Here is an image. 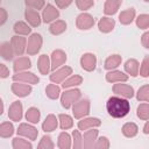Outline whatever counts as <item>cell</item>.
I'll return each instance as SVG.
<instances>
[{"mask_svg": "<svg viewBox=\"0 0 149 149\" xmlns=\"http://www.w3.org/2000/svg\"><path fill=\"white\" fill-rule=\"evenodd\" d=\"M122 3V0H106L104 5V13L106 15H113L118 12Z\"/></svg>", "mask_w": 149, "mask_h": 149, "instance_id": "cell-24", "label": "cell"}, {"mask_svg": "<svg viewBox=\"0 0 149 149\" xmlns=\"http://www.w3.org/2000/svg\"><path fill=\"white\" fill-rule=\"evenodd\" d=\"M28 8L33 9H42L44 7V0H24Z\"/></svg>", "mask_w": 149, "mask_h": 149, "instance_id": "cell-45", "label": "cell"}, {"mask_svg": "<svg viewBox=\"0 0 149 149\" xmlns=\"http://www.w3.org/2000/svg\"><path fill=\"white\" fill-rule=\"evenodd\" d=\"M136 114L141 120H149V104H140L137 106Z\"/></svg>", "mask_w": 149, "mask_h": 149, "instance_id": "cell-39", "label": "cell"}, {"mask_svg": "<svg viewBox=\"0 0 149 149\" xmlns=\"http://www.w3.org/2000/svg\"><path fill=\"white\" fill-rule=\"evenodd\" d=\"M141 43L146 49H149V31H146L141 36Z\"/></svg>", "mask_w": 149, "mask_h": 149, "instance_id": "cell-49", "label": "cell"}, {"mask_svg": "<svg viewBox=\"0 0 149 149\" xmlns=\"http://www.w3.org/2000/svg\"><path fill=\"white\" fill-rule=\"evenodd\" d=\"M14 134V126L13 123L8 122V121H3L1 125H0V136L6 139V137H9Z\"/></svg>", "mask_w": 149, "mask_h": 149, "instance_id": "cell-34", "label": "cell"}, {"mask_svg": "<svg viewBox=\"0 0 149 149\" xmlns=\"http://www.w3.org/2000/svg\"><path fill=\"white\" fill-rule=\"evenodd\" d=\"M143 133L144 134H149V121H147L146 125L143 126Z\"/></svg>", "mask_w": 149, "mask_h": 149, "instance_id": "cell-52", "label": "cell"}, {"mask_svg": "<svg viewBox=\"0 0 149 149\" xmlns=\"http://www.w3.org/2000/svg\"><path fill=\"white\" fill-rule=\"evenodd\" d=\"M135 19V9L134 8H128L126 10H122L119 14V21L121 24H129L133 22Z\"/></svg>", "mask_w": 149, "mask_h": 149, "instance_id": "cell-26", "label": "cell"}, {"mask_svg": "<svg viewBox=\"0 0 149 149\" xmlns=\"http://www.w3.org/2000/svg\"><path fill=\"white\" fill-rule=\"evenodd\" d=\"M98 133H99V130L95 129L94 127L87 129V130L84 133V136H83L84 148L90 149V148H93V147H94V143H95L97 137H98Z\"/></svg>", "mask_w": 149, "mask_h": 149, "instance_id": "cell-14", "label": "cell"}, {"mask_svg": "<svg viewBox=\"0 0 149 149\" xmlns=\"http://www.w3.org/2000/svg\"><path fill=\"white\" fill-rule=\"evenodd\" d=\"M24 19L31 27H38L41 24V16L36 9L27 8L24 12Z\"/></svg>", "mask_w": 149, "mask_h": 149, "instance_id": "cell-17", "label": "cell"}, {"mask_svg": "<svg viewBox=\"0 0 149 149\" xmlns=\"http://www.w3.org/2000/svg\"><path fill=\"white\" fill-rule=\"evenodd\" d=\"M94 148L97 149H108L109 148V141L107 137L101 136L99 139H97L95 143H94Z\"/></svg>", "mask_w": 149, "mask_h": 149, "instance_id": "cell-46", "label": "cell"}, {"mask_svg": "<svg viewBox=\"0 0 149 149\" xmlns=\"http://www.w3.org/2000/svg\"><path fill=\"white\" fill-rule=\"evenodd\" d=\"M143 1H146V2H149V0H143Z\"/></svg>", "mask_w": 149, "mask_h": 149, "instance_id": "cell-53", "label": "cell"}, {"mask_svg": "<svg viewBox=\"0 0 149 149\" xmlns=\"http://www.w3.org/2000/svg\"><path fill=\"white\" fill-rule=\"evenodd\" d=\"M101 125V121L98 118H83L78 121V129L79 130H87L93 127H98Z\"/></svg>", "mask_w": 149, "mask_h": 149, "instance_id": "cell-18", "label": "cell"}, {"mask_svg": "<svg viewBox=\"0 0 149 149\" xmlns=\"http://www.w3.org/2000/svg\"><path fill=\"white\" fill-rule=\"evenodd\" d=\"M0 55L5 61H10L13 58V56L15 55L13 47L10 44V42H2L1 47H0Z\"/></svg>", "mask_w": 149, "mask_h": 149, "instance_id": "cell-27", "label": "cell"}, {"mask_svg": "<svg viewBox=\"0 0 149 149\" xmlns=\"http://www.w3.org/2000/svg\"><path fill=\"white\" fill-rule=\"evenodd\" d=\"M58 16H59V10L50 3L47 5L42 12V19H43V22L45 23L54 22L56 19H58Z\"/></svg>", "mask_w": 149, "mask_h": 149, "instance_id": "cell-12", "label": "cell"}, {"mask_svg": "<svg viewBox=\"0 0 149 149\" xmlns=\"http://www.w3.org/2000/svg\"><path fill=\"white\" fill-rule=\"evenodd\" d=\"M57 147L59 149H70L71 148V137L66 132H62L58 135Z\"/></svg>", "mask_w": 149, "mask_h": 149, "instance_id": "cell-31", "label": "cell"}, {"mask_svg": "<svg viewBox=\"0 0 149 149\" xmlns=\"http://www.w3.org/2000/svg\"><path fill=\"white\" fill-rule=\"evenodd\" d=\"M140 76L147 78L149 77V56H146L140 66Z\"/></svg>", "mask_w": 149, "mask_h": 149, "instance_id": "cell-44", "label": "cell"}, {"mask_svg": "<svg viewBox=\"0 0 149 149\" xmlns=\"http://www.w3.org/2000/svg\"><path fill=\"white\" fill-rule=\"evenodd\" d=\"M65 61H66V54L63 50L61 49L54 50L51 54V69L52 70L58 69L65 63Z\"/></svg>", "mask_w": 149, "mask_h": 149, "instance_id": "cell-15", "label": "cell"}, {"mask_svg": "<svg viewBox=\"0 0 149 149\" xmlns=\"http://www.w3.org/2000/svg\"><path fill=\"white\" fill-rule=\"evenodd\" d=\"M106 109L112 118L120 119L126 116L130 111V104L128 102L127 98L120 95H113L108 98L106 102Z\"/></svg>", "mask_w": 149, "mask_h": 149, "instance_id": "cell-1", "label": "cell"}, {"mask_svg": "<svg viewBox=\"0 0 149 149\" xmlns=\"http://www.w3.org/2000/svg\"><path fill=\"white\" fill-rule=\"evenodd\" d=\"M121 56L120 55H112V56H108L104 63V68L106 70H112V69H115L118 68L120 64H121Z\"/></svg>", "mask_w": 149, "mask_h": 149, "instance_id": "cell-29", "label": "cell"}, {"mask_svg": "<svg viewBox=\"0 0 149 149\" xmlns=\"http://www.w3.org/2000/svg\"><path fill=\"white\" fill-rule=\"evenodd\" d=\"M76 5L80 10H87L94 5V2L93 0H76Z\"/></svg>", "mask_w": 149, "mask_h": 149, "instance_id": "cell-47", "label": "cell"}, {"mask_svg": "<svg viewBox=\"0 0 149 149\" xmlns=\"http://www.w3.org/2000/svg\"><path fill=\"white\" fill-rule=\"evenodd\" d=\"M113 92L120 97L123 98H132L134 97V88L130 85L123 84V81L121 83H115L113 85Z\"/></svg>", "mask_w": 149, "mask_h": 149, "instance_id": "cell-11", "label": "cell"}, {"mask_svg": "<svg viewBox=\"0 0 149 149\" xmlns=\"http://www.w3.org/2000/svg\"><path fill=\"white\" fill-rule=\"evenodd\" d=\"M80 90L78 88H72V90H68L65 91L62 97H61V102H62V106L64 108H70L76 101H78L80 99Z\"/></svg>", "mask_w": 149, "mask_h": 149, "instance_id": "cell-2", "label": "cell"}, {"mask_svg": "<svg viewBox=\"0 0 149 149\" xmlns=\"http://www.w3.org/2000/svg\"><path fill=\"white\" fill-rule=\"evenodd\" d=\"M10 44L16 56H22L27 50V40L22 35H14L10 38Z\"/></svg>", "mask_w": 149, "mask_h": 149, "instance_id": "cell-5", "label": "cell"}, {"mask_svg": "<svg viewBox=\"0 0 149 149\" xmlns=\"http://www.w3.org/2000/svg\"><path fill=\"white\" fill-rule=\"evenodd\" d=\"M139 132V127L134 122H127L122 126V134L126 137H134Z\"/></svg>", "mask_w": 149, "mask_h": 149, "instance_id": "cell-32", "label": "cell"}, {"mask_svg": "<svg viewBox=\"0 0 149 149\" xmlns=\"http://www.w3.org/2000/svg\"><path fill=\"white\" fill-rule=\"evenodd\" d=\"M22 104L20 101H13L8 109V118L12 121H20L22 119Z\"/></svg>", "mask_w": 149, "mask_h": 149, "instance_id": "cell-16", "label": "cell"}, {"mask_svg": "<svg viewBox=\"0 0 149 149\" xmlns=\"http://www.w3.org/2000/svg\"><path fill=\"white\" fill-rule=\"evenodd\" d=\"M58 122H59L58 119H57L54 114H49V115H47L45 120H44L43 123H42V129H43L45 133H48V132H54V130L57 128Z\"/></svg>", "mask_w": 149, "mask_h": 149, "instance_id": "cell-22", "label": "cell"}, {"mask_svg": "<svg viewBox=\"0 0 149 149\" xmlns=\"http://www.w3.org/2000/svg\"><path fill=\"white\" fill-rule=\"evenodd\" d=\"M7 16H8V14H7L6 9L5 8H0V26L5 24V22L7 20Z\"/></svg>", "mask_w": 149, "mask_h": 149, "instance_id": "cell-51", "label": "cell"}, {"mask_svg": "<svg viewBox=\"0 0 149 149\" xmlns=\"http://www.w3.org/2000/svg\"><path fill=\"white\" fill-rule=\"evenodd\" d=\"M49 30H50V33L52 35H59V34H62V33H64L66 30V23L63 20H55L50 24Z\"/></svg>", "mask_w": 149, "mask_h": 149, "instance_id": "cell-28", "label": "cell"}, {"mask_svg": "<svg viewBox=\"0 0 149 149\" xmlns=\"http://www.w3.org/2000/svg\"><path fill=\"white\" fill-rule=\"evenodd\" d=\"M83 83V78L79 76V74H73L71 77H69L68 79H65L62 84V86L64 88H69V87H72V86H78Z\"/></svg>", "mask_w": 149, "mask_h": 149, "instance_id": "cell-35", "label": "cell"}, {"mask_svg": "<svg viewBox=\"0 0 149 149\" xmlns=\"http://www.w3.org/2000/svg\"><path fill=\"white\" fill-rule=\"evenodd\" d=\"M59 93H61V88L57 85H55V83L47 85V87H45V94H47L48 98H50V99H57L59 97Z\"/></svg>", "mask_w": 149, "mask_h": 149, "instance_id": "cell-38", "label": "cell"}, {"mask_svg": "<svg viewBox=\"0 0 149 149\" xmlns=\"http://www.w3.org/2000/svg\"><path fill=\"white\" fill-rule=\"evenodd\" d=\"M136 26L140 29H146L149 27V15L148 14H140L136 19Z\"/></svg>", "mask_w": 149, "mask_h": 149, "instance_id": "cell-43", "label": "cell"}, {"mask_svg": "<svg viewBox=\"0 0 149 149\" xmlns=\"http://www.w3.org/2000/svg\"><path fill=\"white\" fill-rule=\"evenodd\" d=\"M72 1H73V0H55L57 7H58V8H62V9L69 7V6L71 5Z\"/></svg>", "mask_w": 149, "mask_h": 149, "instance_id": "cell-48", "label": "cell"}, {"mask_svg": "<svg viewBox=\"0 0 149 149\" xmlns=\"http://www.w3.org/2000/svg\"><path fill=\"white\" fill-rule=\"evenodd\" d=\"M72 113L76 119H83L90 113V101L87 99H81L72 105Z\"/></svg>", "mask_w": 149, "mask_h": 149, "instance_id": "cell-3", "label": "cell"}, {"mask_svg": "<svg viewBox=\"0 0 149 149\" xmlns=\"http://www.w3.org/2000/svg\"><path fill=\"white\" fill-rule=\"evenodd\" d=\"M13 30L16 35H29L31 28L29 27V24H27L23 21H16L13 26Z\"/></svg>", "mask_w": 149, "mask_h": 149, "instance_id": "cell-30", "label": "cell"}, {"mask_svg": "<svg viewBox=\"0 0 149 149\" xmlns=\"http://www.w3.org/2000/svg\"><path fill=\"white\" fill-rule=\"evenodd\" d=\"M8 76H9V69H7V66L5 64H0V77L6 78Z\"/></svg>", "mask_w": 149, "mask_h": 149, "instance_id": "cell-50", "label": "cell"}, {"mask_svg": "<svg viewBox=\"0 0 149 149\" xmlns=\"http://www.w3.org/2000/svg\"><path fill=\"white\" fill-rule=\"evenodd\" d=\"M136 98L140 101H149V85H143L142 87H140Z\"/></svg>", "mask_w": 149, "mask_h": 149, "instance_id": "cell-41", "label": "cell"}, {"mask_svg": "<svg viewBox=\"0 0 149 149\" xmlns=\"http://www.w3.org/2000/svg\"><path fill=\"white\" fill-rule=\"evenodd\" d=\"M30 66H31V62H30V59L28 57H17L13 63V68H14L15 72L26 71Z\"/></svg>", "mask_w": 149, "mask_h": 149, "instance_id": "cell-23", "label": "cell"}, {"mask_svg": "<svg viewBox=\"0 0 149 149\" xmlns=\"http://www.w3.org/2000/svg\"><path fill=\"white\" fill-rule=\"evenodd\" d=\"M114 27H115L114 19H111V17H107V16L101 17L98 22V28L101 33H109L114 29Z\"/></svg>", "mask_w": 149, "mask_h": 149, "instance_id": "cell-20", "label": "cell"}, {"mask_svg": "<svg viewBox=\"0 0 149 149\" xmlns=\"http://www.w3.org/2000/svg\"><path fill=\"white\" fill-rule=\"evenodd\" d=\"M70 74H72V69L70 66H62L61 69H57L50 74V80L55 84H59L63 83Z\"/></svg>", "mask_w": 149, "mask_h": 149, "instance_id": "cell-8", "label": "cell"}, {"mask_svg": "<svg viewBox=\"0 0 149 149\" xmlns=\"http://www.w3.org/2000/svg\"><path fill=\"white\" fill-rule=\"evenodd\" d=\"M72 137H73V148L74 149H80V148L84 147L83 136L79 133V130H73L72 132Z\"/></svg>", "mask_w": 149, "mask_h": 149, "instance_id": "cell-42", "label": "cell"}, {"mask_svg": "<svg viewBox=\"0 0 149 149\" xmlns=\"http://www.w3.org/2000/svg\"><path fill=\"white\" fill-rule=\"evenodd\" d=\"M40 118H41V113H40L38 108H36V107H30V108H28V111H27V113H26V119H27V121H29V122H31V123H37L38 120H40Z\"/></svg>", "mask_w": 149, "mask_h": 149, "instance_id": "cell-36", "label": "cell"}, {"mask_svg": "<svg viewBox=\"0 0 149 149\" xmlns=\"http://www.w3.org/2000/svg\"><path fill=\"white\" fill-rule=\"evenodd\" d=\"M93 24H94V19L88 13H81L76 19V26H77L78 29L87 30V29L92 28Z\"/></svg>", "mask_w": 149, "mask_h": 149, "instance_id": "cell-7", "label": "cell"}, {"mask_svg": "<svg viewBox=\"0 0 149 149\" xmlns=\"http://www.w3.org/2000/svg\"><path fill=\"white\" fill-rule=\"evenodd\" d=\"M128 74H126L122 71L119 70H112L106 73V80L108 83H121V81H127L128 80Z\"/></svg>", "mask_w": 149, "mask_h": 149, "instance_id": "cell-19", "label": "cell"}, {"mask_svg": "<svg viewBox=\"0 0 149 149\" xmlns=\"http://www.w3.org/2000/svg\"><path fill=\"white\" fill-rule=\"evenodd\" d=\"M10 90H12V92H13L15 95L21 97V98L29 95V94L31 93V91H33L30 84L21 83V81H14V83L12 84V86H10Z\"/></svg>", "mask_w": 149, "mask_h": 149, "instance_id": "cell-9", "label": "cell"}, {"mask_svg": "<svg viewBox=\"0 0 149 149\" xmlns=\"http://www.w3.org/2000/svg\"><path fill=\"white\" fill-rule=\"evenodd\" d=\"M16 132H17L19 135L24 136V137H27V139H29V140H31V141L36 140V139H37V135H38L37 129H36L34 126L29 125V123H21V125L17 127V130H16Z\"/></svg>", "mask_w": 149, "mask_h": 149, "instance_id": "cell-10", "label": "cell"}, {"mask_svg": "<svg viewBox=\"0 0 149 149\" xmlns=\"http://www.w3.org/2000/svg\"><path fill=\"white\" fill-rule=\"evenodd\" d=\"M80 65L85 71H93L97 65V57L94 54L86 52L80 58Z\"/></svg>", "mask_w": 149, "mask_h": 149, "instance_id": "cell-13", "label": "cell"}, {"mask_svg": "<svg viewBox=\"0 0 149 149\" xmlns=\"http://www.w3.org/2000/svg\"><path fill=\"white\" fill-rule=\"evenodd\" d=\"M42 43H43V40H42V36L37 33H34L29 36L28 38V42H27V52L28 55L33 56V55H36L41 47H42Z\"/></svg>", "mask_w": 149, "mask_h": 149, "instance_id": "cell-4", "label": "cell"}, {"mask_svg": "<svg viewBox=\"0 0 149 149\" xmlns=\"http://www.w3.org/2000/svg\"><path fill=\"white\" fill-rule=\"evenodd\" d=\"M54 147H55V144H54V142L49 135H44L37 146L38 149H52Z\"/></svg>", "mask_w": 149, "mask_h": 149, "instance_id": "cell-40", "label": "cell"}, {"mask_svg": "<svg viewBox=\"0 0 149 149\" xmlns=\"http://www.w3.org/2000/svg\"><path fill=\"white\" fill-rule=\"evenodd\" d=\"M58 121H59V126L62 129H70L73 126V120L70 115L68 114H59L58 115Z\"/></svg>", "mask_w": 149, "mask_h": 149, "instance_id": "cell-37", "label": "cell"}, {"mask_svg": "<svg viewBox=\"0 0 149 149\" xmlns=\"http://www.w3.org/2000/svg\"><path fill=\"white\" fill-rule=\"evenodd\" d=\"M37 68H38V71L41 72V74H48L50 69H51V61L49 59V57L47 55H41L38 57V61H37Z\"/></svg>", "mask_w": 149, "mask_h": 149, "instance_id": "cell-21", "label": "cell"}, {"mask_svg": "<svg viewBox=\"0 0 149 149\" xmlns=\"http://www.w3.org/2000/svg\"><path fill=\"white\" fill-rule=\"evenodd\" d=\"M12 147L13 149H31L33 144L28 142V140H24L22 137H14L12 141Z\"/></svg>", "mask_w": 149, "mask_h": 149, "instance_id": "cell-33", "label": "cell"}, {"mask_svg": "<svg viewBox=\"0 0 149 149\" xmlns=\"http://www.w3.org/2000/svg\"><path fill=\"white\" fill-rule=\"evenodd\" d=\"M13 80L14 81H21V83H27L30 85L37 84L40 81V78L34 74L33 72H28V71H20V72H15V74H13Z\"/></svg>", "mask_w": 149, "mask_h": 149, "instance_id": "cell-6", "label": "cell"}, {"mask_svg": "<svg viewBox=\"0 0 149 149\" xmlns=\"http://www.w3.org/2000/svg\"><path fill=\"white\" fill-rule=\"evenodd\" d=\"M139 69H140V64H139V62L136 59L129 58V59L126 61V63H125V70L132 77H136L139 74Z\"/></svg>", "mask_w": 149, "mask_h": 149, "instance_id": "cell-25", "label": "cell"}]
</instances>
